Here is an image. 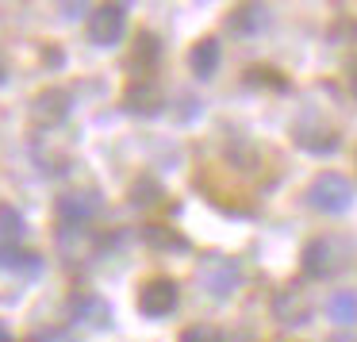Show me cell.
<instances>
[{
	"label": "cell",
	"mask_w": 357,
	"mask_h": 342,
	"mask_svg": "<svg viewBox=\"0 0 357 342\" xmlns=\"http://www.w3.org/2000/svg\"><path fill=\"white\" fill-rule=\"evenodd\" d=\"M219 62H223V47H219V39H200L192 43V50H188V70L196 73V77H215L219 73Z\"/></svg>",
	"instance_id": "obj_11"
},
{
	"label": "cell",
	"mask_w": 357,
	"mask_h": 342,
	"mask_svg": "<svg viewBox=\"0 0 357 342\" xmlns=\"http://www.w3.org/2000/svg\"><path fill=\"white\" fill-rule=\"evenodd\" d=\"M4 77H8V70H4V58H0V81H4Z\"/></svg>",
	"instance_id": "obj_21"
},
{
	"label": "cell",
	"mask_w": 357,
	"mask_h": 342,
	"mask_svg": "<svg viewBox=\"0 0 357 342\" xmlns=\"http://www.w3.org/2000/svg\"><path fill=\"white\" fill-rule=\"evenodd\" d=\"M165 104L162 89H158L154 77H135L131 85L123 89V108L135 112V116H158Z\"/></svg>",
	"instance_id": "obj_7"
},
{
	"label": "cell",
	"mask_w": 357,
	"mask_h": 342,
	"mask_svg": "<svg viewBox=\"0 0 357 342\" xmlns=\"http://www.w3.org/2000/svg\"><path fill=\"white\" fill-rule=\"evenodd\" d=\"M177 342H227V339H223V331H219V327H211V323H192V327H185V331H181Z\"/></svg>",
	"instance_id": "obj_18"
},
{
	"label": "cell",
	"mask_w": 357,
	"mask_h": 342,
	"mask_svg": "<svg viewBox=\"0 0 357 342\" xmlns=\"http://www.w3.org/2000/svg\"><path fill=\"white\" fill-rule=\"evenodd\" d=\"M326 315H331L334 323H354L357 319V296L354 292H331V300H326Z\"/></svg>",
	"instance_id": "obj_16"
},
{
	"label": "cell",
	"mask_w": 357,
	"mask_h": 342,
	"mask_svg": "<svg viewBox=\"0 0 357 342\" xmlns=\"http://www.w3.org/2000/svg\"><path fill=\"white\" fill-rule=\"evenodd\" d=\"M158 196H162V185H158L154 177H139L131 185V204H139V208H146V204H154Z\"/></svg>",
	"instance_id": "obj_17"
},
{
	"label": "cell",
	"mask_w": 357,
	"mask_h": 342,
	"mask_svg": "<svg viewBox=\"0 0 357 342\" xmlns=\"http://www.w3.org/2000/svg\"><path fill=\"white\" fill-rule=\"evenodd\" d=\"M177 300H181V288H177V281H169V277H150L146 285L139 288V311L146 319H162V315H169L173 308H177Z\"/></svg>",
	"instance_id": "obj_4"
},
{
	"label": "cell",
	"mask_w": 357,
	"mask_h": 342,
	"mask_svg": "<svg viewBox=\"0 0 357 342\" xmlns=\"http://www.w3.org/2000/svg\"><path fill=\"white\" fill-rule=\"evenodd\" d=\"M20 239H24V216L12 204H0V242L4 246H16Z\"/></svg>",
	"instance_id": "obj_14"
},
{
	"label": "cell",
	"mask_w": 357,
	"mask_h": 342,
	"mask_svg": "<svg viewBox=\"0 0 357 342\" xmlns=\"http://www.w3.org/2000/svg\"><path fill=\"white\" fill-rule=\"evenodd\" d=\"M261 24H265V8H261V4H242V8H234L231 20H227L231 31H257Z\"/></svg>",
	"instance_id": "obj_15"
},
{
	"label": "cell",
	"mask_w": 357,
	"mask_h": 342,
	"mask_svg": "<svg viewBox=\"0 0 357 342\" xmlns=\"http://www.w3.org/2000/svg\"><path fill=\"white\" fill-rule=\"evenodd\" d=\"M96 211H100V193L96 188H70V193L58 196V216L66 223H89Z\"/></svg>",
	"instance_id": "obj_8"
},
{
	"label": "cell",
	"mask_w": 357,
	"mask_h": 342,
	"mask_svg": "<svg viewBox=\"0 0 357 342\" xmlns=\"http://www.w3.org/2000/svg\"><path fill=\"white\" fill-rule=\"evenodd\" d=\"M127 31V8L123 4H96L89 12V39L96 47H116Z\"/></svg>",
	"instance_id": "obj_3"
},
{
	"label": "cell",
	"mask_w": 357,
	"mask_h": 342,
	"mask_svg": "<svg viewBox=\"0 0 357 342\" xmlns=\"http://www.w3.org/2000/svg\"><path fill=\"white\" fill-rule=\"evenodd\" d=\"M273 315H277L284 327H303L311 319V296H307V288L284 285L277 296H273Z\"/></svg>",
	"instance_id": "obj_6"
},
{
	"label": "cell",
	"mask_w": 357,
	"mask_h": 342,
	"mask_svg": "<svg viewBox=\"0 0 357 342\" xmlns=\"http://www.w3.org/2000/svg\"><path fill=\"white\" fill-rule=\"evenodd\" d=\"M66 116H70V93L66 89H43L31 101V119L39 127H58Z\"/></svg>",
	"instance_id": "obj_9"
},
{
	"label": "cell",
	"mask_w": 357,
	"mask_h": 342,
	"mask_svg": "<svg viewBox=\"0 0 357 342\" xmlns=\"http://www.w3.org/2000/svg\"><path fill=\"white\" fill-rule=\"evenodd\" d=\"M162 58V43H158L154 31H139L135 35V47H131V70H139V77H150V70L158 66Z\"/></svg>",
	"instance_id": "obj_12"
},
{
	"label": "cell",
	"mask_w": 357,
	"mask_h": 342,
	"mask_svg": "<svg viewBox=\"0 0 357 342\" xmlns=\"http://www.w3.org/2000/svg\"><path fill=\"white\" fill-rule=\"evenodd\" d=\"M200 281L208 285V292L215 296V300H227V296L238 292V285H242V269H238V262H234V258L215 254V258H208V262H204Z\"/></svg>",
	"instance_id": "obj_5"
},
{
	"label": "cell",
	"mask_w": 357,
	"mask_h": 342,
	"mask_svg": "<svg viewBox=\"0 0 357 342\" xmlns=\"http://www.w3.org/2000/svg\"><path fill=\"white\" fill-rule=\"evenodd\" d=\"M0 342H12V334H8V327L0 323Z\"/></svg>",
	"instance_id": "obj_20"
},
{
	"label": "cell",
	"mask_w": 357,
	"mask_h": 342,
	"mask_svg": "<svg viewBox=\"0 0 357 342\" xmlns=\"http://www.w3.org/2000/svg\"><path fill=\"white\" fill-rule=\"evenodd\" d=\"M292 139L300 142L303 150H311V154H334V150H338V135H334V127H326L323 119H319L315 127H311L307 119H300Z\"/></svg>",
	"instance_id": "obj_10"
},
{
	"label": "cell",
	"mask_w": 357,
	"mask_h": 342,
	"mask_svg": "<svg viewBox=\"0 0 357 342\" xmlns=\"http://www.w3.org/2000/svg\"><path fill=\"white\" fill-rule=\"evenodd\" d=\"M326 342H357V339H354V334H346V331H338V334H331Z\"/></svg>",
	"instance_id": "obj_19"
},
{
	"label": "cell",
	"mask_w": 357,
	"mask_h": 342,
	"mask_svg": "<svg viewBox=\"0 0 357 342\" xmlns=\"http://www.w3.org/2000/svg\"><path fill=\"white\" fill-rule=\"evenodd\" d=\"M354 181L342 177V173L334 170H323L315 173V181L307 185V204L315 211H323V216H342V211L354 208Z\"/></svg>",
	"instance_id": "obj_1"
},
{
	"label": "cell",
	"mask_w": 357,
	"mask_h": 342,
	"mask_svg": "<svg viewBox=\"0 0 357 342\" xmlns=\"http://www.w3.org/2000/svg\"><path fill=\"white\" fill-rule=\"evenodd\" d=\"M142 239H146L154 250H188L185 235H181L177 227H165V223H146L142 227Z\"/></svg>",
	"instance_id": "obj_13"
},
{
	"label": "cell",
	"mask_w": 357,
	"mask_h": 342,
	"mask_svg": "<svg viewBox=\"0 0 357 342\" xmlns=\"http://www.w3.org/2000/svg\"><path fill=\"white\" fill-rule=\"evenodd\" d=\"M338 265H342V246L334 239H326V235H319V239H311L307 246H303V277L307 281L334 277Z\"/></svg>",
	"instance_id": "obj_2"
}]
</instances>
